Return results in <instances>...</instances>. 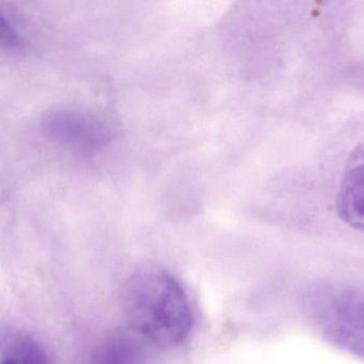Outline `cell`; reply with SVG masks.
Listing matches in <instances>:
<instances>
[{
  "mask_svg": "<svg viewBox=\"0 0 364 364\" xmlns=\"http://www.w3.org/2000/svg\"><path fill=\"white\" fill-rule=\"evenodd\" d=\"M123 310L132 333L156 348L181 345L194 326L186 290L161 267H141L132 274L124 288Z\"/></svg>",
  "mask_w": 364,
  "mask_h": 364,
  "instance_id": "cell-1",
  "label": "cell"
},
{
  "mask_svg": "<svg viewBox=\"0 0 364 364\" xmlns=\"http://www.w3.org/2000/svg\"><path fill=\"white\" fill-rule=\"evenodd\" d=\"M306 303L311 320L327 342L364 359V291L321 286L308 294Z\"/></svg>",
  "mask_w": 364,
  "mask_h": 364,
  "instance_id": "cell-2",
  "label": "cell"
},
{
  "mask_svg": "<svg viewBox=\"0 0 364 364\" xmlns=\"http://www.w3.org/2000/svg\"><path fill=\"white\" fill-rule=\"evenodd\" d=\"M337 209L344 222L364 231V142L350 153L346 162Z\"/></svg>",
  "mask_w": 364,
  "mask_h": 364,
  "instance_id": "cell-3",
  "label": "cell"
},
{
  "mask_svg": "<svg viewBox=\"0 0 364 364\" xmlns=\"http://www.w3.org/2000/svg\"><path fill=\"white\" fill-rule=\"evenodd\" d=\"M43 128L53 139L73 147L87 149L96 142L95 124L79 113L59 111L44 120Z\"/></svg>",
  "mask_w": 364,
  "mask_h": 364,
  "instance_id": "cell-4",
  "label": "cell"
},
{
  "mask_svg": "<svg viewBox=\"0 0 364 364\" xmlns=\"http://www.w3.org/2000/svg\"><path fill=\"white\" fill-rule=\"evenodd\" d=\"M0 364H50L44 348L27 333H0Z\"/></svg>",
  "mask_w": 364,
  "mask_h": 364,
  "instance_id": "cell-5",
  "label": "cell"
},
{
  "mask_svg": "<svg viewBox=\"0 0 364 364\" xmlns=\"http://www.w3.org/2000/svg\"><path fill=\"white\" fill-rule=\"evenodd\" d=\"M142 341V340H141ZM146 354L138 337L117 335L105 340L94 353L92 364H145Z\"/></svg>",
  "mask_w": 364,
  "mask_h": 364,
  "instance_id": "cell-6",
  "label": "cell"
},
{
  "mask_svg": "<svg viewBox=\"0 0 364 364\" xmlns=\"http://www.w3.org/2000/svg\"><path fill=\"white\" fill-rule=\"evenodd\" d=\"M21 36L0 14V47L4 49H18L21 47Z\"/></svg>",
  "mask_w": 364,
  "mask_h": 364,
  "instance_id": "cell-7",
  "label": "cell"
}]
</instances>
